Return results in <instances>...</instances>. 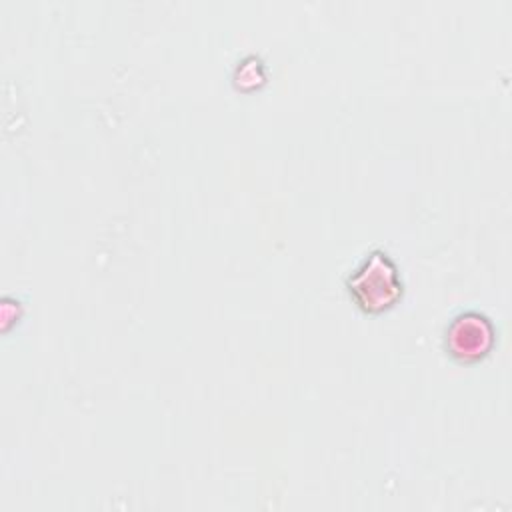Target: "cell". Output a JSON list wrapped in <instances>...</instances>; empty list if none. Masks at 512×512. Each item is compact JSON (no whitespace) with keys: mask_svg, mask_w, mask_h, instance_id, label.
Here are the masks:
<instances>
[{"mask_svg":"<svg viewBox=\"0 0 512 512\" xmlns=\"http://www.w3.org/2000/svg\"><path fill=\"white\" fill-rule=\"evenodd\" d=\"M348 290L366 312L390 308L402 294V280L394 260L384 250H372L348 276Z\"/></svg>","mask_w":512,"mask_h":512,"instance_id":"cell-1","label":"cell"},{"mask_svg":"<svg viewBox=\"0 0 512 512\" xmlns=\"http://www.w3.org/2000/svg\"><path fill=\"white\" fill-rule=\"evenodd\" d=\"M494 342V328L484 314L464 312L456 316L446 330V348L458 360H476L484 356Z\"/></svg>","mask_w":512,"mask_h":512,"instance_id":"cell-2","label":"cell"}]
</instances>
